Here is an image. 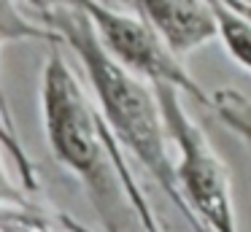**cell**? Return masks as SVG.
I'll return each instance as SVG.
<instances>
[{
	"label": "cell",
	"mask_w": 251,
	"mask_h": 232,
	"mask_svg": "<svg viewBox=\"0 0 251 232\" xmlns=\"http://www.w3.org/2000/svg\"><path fill=\"white\" fill-rule=\"evenodd\" d=\"M41 22L49 25L54 35L60 38V43H65L84 65V73L98 97L95 103H98L111 132L116 135L119 146L127 151V156L138 162L159 183V189L168 194L170 203L184 213V219L195 230L192 213L178 189V178H176V159L170 156L173 140H170L168 124H165L157 86L130 73L125 65H119L105 52L81 3L51 11Z\"/></svg>",
	"instance_id": "6da1fadb"
},
{
	"label": "cell",
	"mask_w": 251,
	"mask_h": 232,
	"mask_svg": "<svg viewBox=\"0 0 251 232\" xmlns=\"http://www.w3.org/2000/svg\"><path fill=\"white\" fill-rule=\"evenodd\" d=\"M41 119L54 159L81 181L105 232H146L114 162L111 127L89 100L60 41L41 73Z\"/></svg>",
	"instance_id": "7a4b0ae2"
},
{
	"label": "cell",
	"mask_w": 251,
	"mask_h": 232,
	"mask_svg": "<svg viewBox=\"0 0 251 232\" xmlns=\"http://www.w3.org/2000/svg\"><path fill=\"white\" fill-rule=\"evenodd\" d=\"M157 86L165 124L176 146V178L192 213L195 232H240L232 181L202 127L184 105V92L170 84Z\"/></svg>",
	"instance_id": "3957f363"
},
{
	"label": "cell",
	"mask_w": 251,
	"mask_h": 232,
	"mask_svg": "<svg viewBox=\"0 0 251 232\" xmlns=\"http://www.w3.org/2000/svg\"><path fill=\"white\" fill-rule=\"evenodd\" d=\"M81 8L89 14L105 52L119 65H125L130 73L151 84L178 86L186 97L211 108V95H205L202 86L192 78V73L184 65V57H178L138 11L135 14L116 11L103 0H81Z\"/></svg>",
	"instance_id": "277c9868"
},
{
	"label": "cell",
	"mask_w": 251,
	"mask_h": 232,
	"mask_svg": "<svg viewBox=\"0 0 251 232\" xmlns=\"http://www.w3.org/2000/svg\"><path fill=\"white\" fill-rule=\"evenodd\" d=\"M132 8L165 38L178 57L197 52L219 38L213 0H130Z\"/></svg>",
	"instance_id": "5b68a950"
},
{
	"label": "cell",
	"mask_w": 251,
	"mask_h": 232,
	"mask_svg": "<svg viewBox=\"0 0 251 232\" xmlns=\"http://www.w3.org/2000/svg\"><path fill=\"white\" fill-rule=\"evenodd\" d=\"M19 41L54 43V41H60V38L54 35V30H51L49 25L27 19L25 11L19 8V0H0V52H3V46H8V43H19ZM0 116L17 129L14 116H11V108H8L6 89H3V78H0Z\"/></svg>",
	"instance_id": "8992f818"
},
{
	"label": "cell",
	"mask_w": 251,
	"mask_h": 232,
	"mask_svg": "<svg viewBox=\"0 0 251 232\" xmlns=\"http://www.w3.org/2000/svg\"><path fill=\"white\" fill-rule=\"evenodd\" d=\"M0 232H68L62 210H49L33 197L0 205Z\"/></svg>",
	"instance_id": "52a82bcc"
},
{
	"label": "cell",
	"mask_w": 251,
	"mask_h": 232,
	"mask_svg": "<svg viewBox=\"0 0 251 232\" xmlns=\"http://www.w3.org/2000/svg\"><path fill=\"white\" fill-rule=\"evenodd\" d=\"M213 11L219 22V41L224 43L229 57L251 73V16L219 0H213Z\"/></svg>",
	"instance_id": "ba28073f"
},
{
	"label": "cell",
	"mask_w": 251,
	"mask_h": 232,
	"mask_svg": "<svg viewBox=\"0 0 251 232\" xmlns=\"http://www.w3.org/2000/svg\"><path fill=\"white\" fill-rule=\"evenodd\" d=\"M211 111L246 146H251V97L240 89H219L211 95Z\"/></svg>",
	"instance_id": "9c48e42d"
},
{
	"label": "cell",
	"mask_w": 251,
	"mask_h": 232,
	"mask_svg": "<svg viewBox=\"0 0 251 232\" xmlns=\"http://www.w3.org/2000/svg\"><path fill=\"white\" fill-rule=\"evenodd\" d=\"M111 146H114L116 170H119L122 181H125V189H127V194H130V200H132V208H135L138 216H141L143 230H146V232H165V227H162V221H159L157 210H154L151 200L146 197L143 186L138 183V176H135V170H132V159L127 156V151L119 146V140H116L114 132H111Z\"/></svg>",
	"instance_id": "30bf717a"
},
{
	"label": "cell",
	"mask_w": 251,
	"mask_h": 232,
	"mask_svg": "<svg viewBox=\"0 0 251 232\" xmlns=\"http://www.w3.org/2000/svg\"><path fill=\"white\" fill-rule=\"evenodd\" d=\"M0 143L8 151V159L14 162V170H17V178H22V183L30 189V192H38V170H35V162L30 159V154L25 151L22 140H19L17 129L0 116Z\"/></svg>",
	"instance_id": "8fae6325"
},
{
	"label": "cell",
	"mask_w": 251,
	"mask_h": 232,
	"mask_svg": "<svg viewBox=\"0 0 251 232\" xmlns=\"http://www.w3.org/2000/svg\"><path fill=\"white\" fill-rule=\"evenodd\" d=\"M6 156H8V151L3 149V143H0V205L17 203V200H25V197H33V192H30V189L25 186L19 178L14 181V178L8 176Z\"/></svg>",
	"instance_id": "7c38bea8"
},
{
	"label": "cell",
	"mask_w": 251,
	"mask_h": 232,
	"mask_svg": "<svg viewBox=\"0 0 251 232\" xmlns=\"http://www.w3.org/2000/svg\"><path fill=\"white\" fill-rule=\"evenodd\" d=\"M27 5H33L38 11V16H49L51 11H60V8H71V5H78L81 0H25Z\"/></svg>",
	"instance_id": "4fadbf2b"
},
{
	"label": "cell",
	"mask_w": 251,
	"mask_h": 232,
	"mask_svg": "<svg viewBox=\"0 0 251 232\" xmlns=\"http://www.w3.org/2000/svg\"><path fill=\"white\" fill-rule=\"evenodd\" d=\"M62 221H65L68 232H95V230H89L87 224H81L78 219H73V216H68V213H62Z\"/></svg>",
	"instance_id": "5bb4252c"
},
{
	"label": "cell",
	"mask_w": 251,
	"mask_h": 232,
	"mask_svg": "<svg viewBox=\"0 0 251 232\" xmlns=\"http://www.w3.org/2000/svg\"><path fill=\"white\" fill-rule=\"evenodd\" d=\"M219 3H227V5H232V8H238V11L251 16V0H219Z\"/></svg>",
	"instance_id": "9a60e30c"
}]
</instances>
